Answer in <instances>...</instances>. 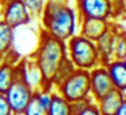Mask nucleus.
<instances>
[{
    "label": "nucleus",
    "instance_id": "nucleus-5",
    "mask_svg": "<svg viewBox=\"0 0 126 115\" xmlns=\"http://www.w3.org/2000/svg\"><path fill=\"white\" fill-rule=\"evenodd\" d=\"M0 18L14 30L27 26L33 20L23 0H0Z\"/></svg>",
    "mask_w": 126,
    "mask_h": 115
},
{
    "label": "nucleus",
    "instance_id": "nucleus-6",
    "mask_svg": "<svg viewBox=\"0 0 126 115\" xmlns=\"http://www.w3.org/2000/svg\"><path fill=\"white\" fill-rule=\"evenodd\" d=\"M4 95L8 100V104L11 107L14 115H22L26 106L33 98L34 89L22 79L15 77L14 83L11 84V87L7 89V92Z\"/></svg>",
    "mask_w": 126,
    "mask_h": 115
},
{
    "label": "nucleus",
    "instance_id": "nucleus-22",
    "mask_svg": "<svg viewBox=\"0 0 126 115\" xmlns=\"http://www.w3.org/2000/svg\"><path fill=\"white\" fill-rule=\"evenodd\" d=\"M115 115H126V99L122 101V104L119 106V108H118Z\"/></svg>",
    "mask_w": 126,
    "mask_h": 115
},
{
    "label": "nucleus",
    "instance_id": "nucleus-24",
    "mask_svg": "<svg viewBox=\"0 0 126 115\" xmlns=\"http://www.w3.org/2000/svg\"><path fill=\"white\" fill-rule=\"evenodd\" d=\"M110 1H112V0H110Z\"/></svg>",
    "mask_w": 126,
    "mask_h": 115
},
{
    "label": "nucleus",
    "instance_id": "nucleus-10",
    "mask_svg": "<svg viewBox=\"0 0 126 115\" xmlns=\"http://www.w3.org/2000/svg\"><path fill=\"white\" fill-rule=\"evenodd\" d=\"M52 99V89L34 91V95L26 106L22 115H47V108Z\"/></svg>",
    "mask_w": 126,
    "mask_h": 115
},
{
    "label": "nucleus",
    "instance_id": "nucleus-25",
    "mask_svg": "<svg viewBox=\"0 0 126 115\" xmlns=\"http://www.w3.org/2000/svg\"><path fill=\"white\" fill-rule=\"evenodd\" d=\"M125 3H126V0H125Z\"/></svg>",
    "mask_w": 126,
    "mask_h": 115
},
{
    "label": "nucleus",
    "instance_id": "nucleus-2",
    "mask_svg": "<svg viewBox=\"0 0 126 115\" xmlns=\"http://www.w3.org/2000/svg\"><path fill=\"white\" fill-rule=\"evenodd\" d=\"M30 57L35 61L37 66L41 71L45 88L52 89V81L54 79L56 72L68 57L66 43L64 41H60V39L49 35L46 31L41 30L37 47Z\"/></svg>",
    "mask_w": 126,
    "mask_h": 115
},
{
    "label": "nucleus",
    "instance_id": "nucleus-3",
    "mask_svg": "<svg viewBox=\"0 0 126 115\" xmlns=\"http://www.w3.org/2000/svg\"><path fill=\"white\" fill-rule=\"evenodd\" d=\"M65 43L68 58L76 69L90 72L91 69L102 64L98 47L94 41L84 38L80 34H75Z\"/></svg>",
    "mask_w": 126,
    "mask_h": 115
},
{
    "label": "nucleus",
    "instance_id": "nucleus-19",
    "mask_svg": "<svg viewBox=\"0 0 126 115\" xmlns=\"http://www.w3.org/2000/svg\"><path fill=\"white\" fill-rule=\"evenodd\" d=\"M26 8L29 10L30 15L33 18H39L45 8V4H46V0H23Z\"/></svg>",
    "mask_w": 126,
    "mask_h": 115
},
{
    "label": "nucleus",
    "instance_id": "nucleus-12",
    "mask_svg": "<svg viewBox=\"0 0 126 115\" xmlns=\"http://www.w3.org/2000/svg\"><path fill=\"white\" fill-rule=\"evenodd\" d=\"M115 34H117V27L111 25V27L95 42L98 47L99 56H100V62L106 65L109 61L114 58V42H115Z\"/></svg>",
    "mask_w": 126,
    "mask_h": 115
},
{
    "label": "nucleus",
    "instance_id": "nucleus-20",
    "mask_svg": "<svg viewBox=\"0 0 126 115\" xmlns=\"http://www.w3.org/2000/svg\"><path fill=\"white\" fill-rule=\"evenodd\" d=\"M0 115H14L4 93H0Z\"/></svg>",
    "mask_w": 126,
    "mask_h": 115
},
{
    "label": "nucleus",
    "instance_id": "nucleus-21",
    "mask_svg": "<svg viewBox=\"0 0 126 115\" xmlns=\"http://www.w3.org/2000/svg\"><path fill=\"white\" fill-rule=\"evenodd\" d=\"M75 115H100V112H99V108L95 101H91L85 108H83L80 112H77Z\"/></svg>",
    "mask_w": 126,
    "mask_h": 115
},
{
    "label": "nucleus",
    "instance_id": "nucleus-18",
    "mask_svg": "<svg viewBox=\"0 0 126 115\" xmlns=\"http://www.w3.org/2000/svg\"><path fill=\"white\" fill-rule=\"evenodd\" d=\"M75 66H73V64L69 61V58L66 57L65 58V61H64L63 64L60 65V68L57 69V72H56V74H54V79H53V81H52V87H57L58 84H61V83L64 81V80L66 79V77L69 76V74L72 73V72L75 71Z\"/></svg>",
    "mask_w": 126,
    "mask_h": 115
},
{
    "label": "nucleus",
    "instance_id": "nucleus-11",
    "mask_svg": "<svg viewBox=\"0 0 126 115\" xmlns=\"http://www.w3.org/2000/svg\"><path fill=\"white\" fill-rule=\"evenodd\" d=\"M106 69L109 72L110 80L112 83L114 89L125 93L126 91V60L112 58L106 64Z\"/></svg>",
    "mask_w": 126,
    "mask_h": 115
},
{
    "label": "nucleus",
    "instance_id": "nucleus-4",
    "mask_svg": "<svg viewBox=\"0 0 126 115\" xmlns=\"http://www.w3.org/2000/svg\"><path fill=\"white\" fill-rule=\"evenodd\" d=\"M56 91L69 103L84 100L91 98L90 72L83 69H75L61 84L56 87Z\"/></svg>",
    "mask_w": 126,
    "mask_h": 115
},
{
    "label": "nucleus",
    "instance_id": "nucleus-14",
    "mask_svg": "<svg viewBox=\"0 0 126 115\" xmlns=\"http://www.w3.org/2000/svg\"><path fill=\"white\" fill-rule=\"evenodd\" d=\"M15 30L0 18V60L6 58L14 50Z\"/></svg>",
    "mask_w": 126,
    "mask_h": 115
},
{
    "label": "nucleus",
    "instance_id": "nucleus-7",
    "mask_svg": "<svg viewBox=\"0 0 126 115\" xmlns=\"http://www.w3.org/2000/svg\"><path fill=\"white\" fill-rule=\"evenodd\" d=\"M76 12L79 19H111V4L110 0H76Z\"/></svg>",
    "mask_w": 126,
    "mask_h": 115
},
{
    "label": "nucleus",
    "instance_id": "nucleus-16",
    "mask_svg": "<svg viewBox=\"0 0 126 115\" xmlns=\"http://www.w3.org/2000/svg\"><path fill=\"white\" fill-rule=\"evenodd\" d=\"M47 115H72L71 103L60 95L57 91H52V99L47 108Z\"/></svg>",
    "mask_w": 126,
    "mask_h": 115
},
{
    "label": "nucleus",
    "instance_id": "nucleus-23",
    "mask_svg": "<svg viewBox=\"0 0 126 115\" xmlns=\"http://www.w3.org/2000/svg\"><path fill=\"white\" fill-rule=\"evenodd\" d=\"M125 99H126V91H125Z\"/></svg>",
    "mask_w": 126,
    "mask_h": 115
},
{
    "label": "nucleus",
    "instance_id": "nucleus-15",
    "mask_svg": "<svg viewBox=\"0 0 126 115\" xmlns=\"http://www.w3.org/2000/svg\"><path fill=\"white\" fill-rule=\"evenodd\" d=\"M15 65L16 62H12L8 58L0 60V93H6L7 89L11 87L15 77Z\"/></svg>",
    "mask_w": 126,
    "mask_h": 115
},
{
    "label": "nucleus",
    "instance_id": "nucleus-1",
    "mask_svg": "<svg viewBox=\"0 0 126 115\" xmlns=\"http://www.w3.org/2000/svg\"><path fill=\"white\" fill-rule=\"evenodd\" d=\"M39 18L42 30L64 42L73 37L79 27V15L68 0H46Z\"/></svg>",
    "mask_w": 126,
    "mask_h": 115
},
{
    "label": "nucleus",
    "instance_id": "nucleus-17",
    "mask_svg": "<svg viewBox=\"0 0 126 115\" xmlns=\"http://www.w3.org/2000/svg\"><path fill=\"white\" fill-rule=\"evenodd\" d=\"M114 58L126 60V31L122 29H117L114 42Z\"/></svg>",
    "mask_w": 126,
    "mask_h": 115
},
{
    "label": "nucleus",
    "instance_id": "nucleus-13",
    "mask_svg": "<svg viewBox=\"0 0 126 115\" xmlns=\"http://www.w3.org/2000/svg\"><path fill=\"white\" fill-rule=\"evenodd\" d=\"M123 100H125V93L112 89L95 103L99 108L100 115H115Z\"/></svg>",
    "mask_w": 126,
    "mask_h": 115
},
{
    "label": "nucleus",
    "instance_id": "nucleus-8",
    "mask_svg": "<svg viewBox=\"0 0 126 115\" xmlns=\"http://www.w3.org/2000/svg\"><path fill=\"white\" fill-rule=\"evenodd\" d=\"M90 87H91V99L98 101L106 93L114 89L112 83L110 80L109 72L103 64L95 66L90 71Z\"/></svg>",
    "mask_w": 126,
    "mask_h": 115
},
{
    "label": "nucleus",
    "instance_id": "nucleus-9",
    "mask_svg": "<svg viewBox=\"0 0 126 115\" xmlns=\"http://www.w3.org/2000/svg\"><path fill=\"white\" fill-rule=\"evenodd\" d=\"M110 27L111 23L106 19H92V18L79 19V34L94 42L98 41Z\"/></svg>",
    "mask_w": 126,
    "mask_h": 115
}]
</instances>
